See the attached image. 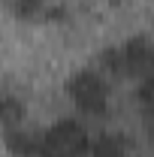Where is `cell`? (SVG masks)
Segmentation results:
<instances>
[{"label":"cell","mask_w":154,"mask_h":157,"mask_svg":"<svg viewBox=\"0 0 154 157\" xmlns=\"http://www.w3.org/2000/svg\"><path fill=\"white\" fill-rule=\"evenodd\" d=\"M67 94L76 103L79 112L91 118H103L109 112V100H112V88H109V78L106 73H97V70H76L73 76L67 78Z\"/></svg>","instance_id":"cell-1"},{"label":"cell","mask_w":154,"mask_h":157,"mask_svg":"<svg viewBox=\"0 0 154 157\" xmlns=\"http://www.w3.org/2000/svg\"><path fill=\"white\" fill-rule=\"evenodd\" d=\"M121 52V70L124 76L142 78L154 63V45L148 42V36H130L124 45H118Z\"/></svg>","instance_id":"cell-3"},{"label":"cell","mask_w":154,"mask_h":157,"mask_svg":"<svg viewBox=\"0 0 154 157\" xmlns=\"http://www.w3.org/2000/svg\"><path fill=\"white\" fill-rule=\"evenodd\" d=\"M91 142L88 130L82 127L76 118H58L52 127L42 130L39 142V157H88L91 154Z\"/></svg>","instance_id":"cell-2"},{"label":"cell","mask_w":154,"mask_h":157,"mask_svg":"<svg viewBox=\"0 0 154 157\" xmlns=\"http://www.w3.org/2000/svg\"><path fill=\"white\" fill-rule=\"evenodd\" d=\"M27 115V106L18 94H0V127L9 130V127H18Z\"/></svg>","instance_id":"cell-6"},{"label":"cell","mask_w":154,"mask_h":157,"mask_svg":"<svg viewBox=\"0 0 154 157\" xmlns=\"http://www.w3.org/2000/svg\"><path fill=\"white\" fill-rule=\"evenodd\" d=\"M39 142H42V133L39 130H27V127H9L3 133V145L6 151L15 157H39Z\"/></svg>","instance_id":"cell-4"},{"label":"cell","mask_w":154,"mask_h":157,"mask_svg":"<svg viewBox=\"0 0 154 157\" xmlns=\"http://www.w3.org/2000/svg\"><path fill=\"white\" fill-rule=\"evenodd\" d=\"M12 12L18 18H37L45 12V0H12Z\"/></svg>","instance_id":"cell-7"},{"label":"cell","mask_w":154,"mask_h":157,"mask_svg":"<svg viewBox=\"0 0 154 157\" xmlns=\"http://www.w3.org/2000/svg\"><path fill=\"white\" fill-rule=\"evenodd\" d=\"M88 157H130V142L121 133H103L91 142Z\"/></svg>","instance_id":"cell-5"}]
</instances>
